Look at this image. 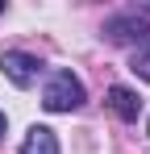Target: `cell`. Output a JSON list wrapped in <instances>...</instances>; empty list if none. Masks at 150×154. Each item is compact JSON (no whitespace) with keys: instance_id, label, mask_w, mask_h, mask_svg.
<instances>
[{"instance_id":"obj_1","label":"cell","mask_w":150,"mask_h":154,"mask_svg":"<svg viewBox=\"0 0 150 154\" xmlns=\"http://www.w3.org/2000/svg\"><path fill=\"white\" fill-rule=\"evenodd\" d=\"M83 104V83L71 75V71H54L42 88V108L46 112H71Z\"/></svg>"},{"instance_id":"obj_6","label":"cell","mask_w":150,"mask_h":154,"mask_svg":"<svg viewBox=\"0 0 150 154\" xmlns=\"http://www.w3.org/2000/svg\"><path fill=\"white\" fill-rule=\"evenodd\" d=\"M0 13H4V4H0Z\"/></svg>"},{"instance_id":"obj_3","label":"cell","mask_w":150,"mask_h":154,"mask_svg":"<svg viewBox=\"0 0 150 154\" xmlns=\"http://www.w3.org/2000/svg\"><path fill=\"white\" fill-rule=\"evenodd\" d=\"M108 108L121 117V121H138V112H142V100H138V92H129V88H108Z\"/></svg>"},{"instance_id":"obj_4","label":"cell","mask_w":150,"mask_h":154,"mask_svg":"<svg viewBox=\"0 0 150 154\" xmlns=\"http://www.w3.org/2000/svg\"><path fill=\"white\" fill-rule=\"evenodd\" d=\"M21 154H58V137H54V129L33 125L29 133H25V142H21Z\"/></svg>"},{"instance_id":"obj_7","label":"cell","mask_w":150,"mask_h":154,"mask_svg":"<svg viewBox=\"0 0 150 154\" xmlns=\"http://www.w3.org/2000/svg\"><path fill=\"white\" fill-rule=\"evenodd\" d=\"M146 133H150V125H146Z\"/></svg>"},{"instance_id":"obj_5","label":"cell","mask_w":150,"mask_h":154,"mask_svg":"<svg viewBox=\"0 0 150 154\" xmlns=\"http://www.w3.org/2000/svg\"><path fill=\"white\" fill-rule=\"evenodd\" d=\"M0 133H4V112H0Z\"/></svg>"},{"instance_id":"obj_2","label":"cell","mask_w":150,"mask_h":154,"mask_svg":"<svg viewBox=\"0 0 150 154\" xmlns=\"http://www.w3.org/2000/svg\"><path fill=\"white\" fill-rule=\"evenodd\" d=\"M0 67H4V75L13 79L17 88H29V83L38 79V71H42V63H38L33 54H21V50H8L0 58Z\"/></svg>"}]
</instances>
